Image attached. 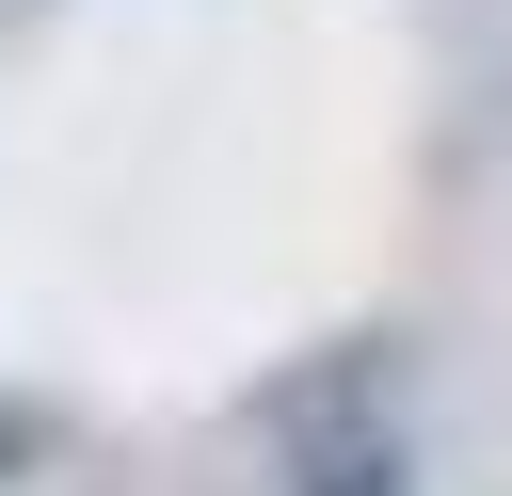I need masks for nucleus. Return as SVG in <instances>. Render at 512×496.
Masks as SVG:
<instances>
[{"instance_id":"nucleus-2","label":"nucleus","mask_w":512,"mask_h":496,"mask_svg":"<svg viewBox=\"0 0 512 496\" xmlns=\"http://www.w3.org/2000/svg\"><path fill=\"white\" fill-rule=\"evenodd\" d=\"M16 448H48V416H0V464H16Z\"/></svg>"},{"instance_id":"nucleus-1","label":"nucleus","mask_w":512,"mask_h":496,"mask_svg":"<svg viewBox=\"0 0 512 496\" xmlns=\"http://www.w3.org/2000/svg\"><path fill=\"white\" fill-rule=\"evenodd\" d=\"M288 496H416V464H400V432H336V448H304Z\"/></svg>"}]
</instances>
